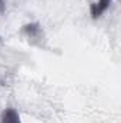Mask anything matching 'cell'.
I'll return each instance as SVG.
<instances>
[{
  "instance_id": "cell-1",
  "label": "cell",
  "mask_w": 121,
  "mask_h": 123,
  "mask_svg": "<svg viewBox=\"0 0 121 123\" xmlns=\"http://www.w3.org/2000/svg\"><path fill=\"white\" fill-rule=\"evenodd\" d=\"M111 3H113V0H98V1H95V3H93L91 7H90L91 16H93L94 19L100 17V16L111 6Z\"/></svg>"
},
{
  "instance_id": "cell-2",
  "label": "cell",
  "mask_w": 121,
  "mask_h": 123,
  "mask_svg": "<svg viewBox=\"0 0 121 123\" xmlns=\"http://www.w3.org/2000/svg\"><path fill=\"white\" fill-rule=\"evenodd\" d=\"M1 123H22V120H20L19 113L13 107H9L1 115Z\"/></svg>"
},
{
  "instance_id": "cell-3",
  "label": "cell",
  "mask_w": 121,
  "mask_h": 123,
  "mask_svg": "<svg viewBox=\"0 0 121 123\" xmlns=\"http://www.w3.org/2000/svg\"><path fill=\"white\" fill-rule=\"evenodd\" d=\"M3 7H4V4H3V0H0V12L3 10Z\"/></svg>"
}]
</instances>
